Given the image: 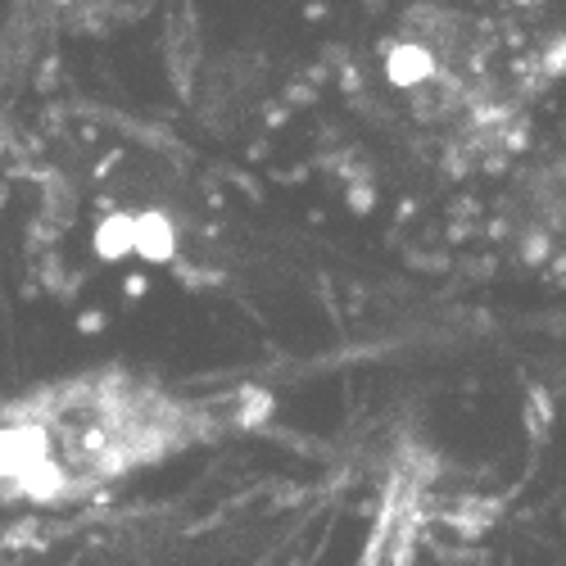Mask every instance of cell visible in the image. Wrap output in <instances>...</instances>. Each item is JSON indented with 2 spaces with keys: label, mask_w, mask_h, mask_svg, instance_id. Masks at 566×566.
Returning a JSON list of instances; mask_svg holds the SVG:
<instances>
[{
  "label": "cell",
  "mask_w": 566,
  "mask_h": 566,
  "mask_svg": "<svg viewBox=\"0 0 566 566\" xmlns=\"http://www.w3.org/2000/svg\"><path fill=\"white\" fill-rule=\"evenodd\" d=\"M386 73L417 123L476 159L522 132L539 86L503 28L458 10H412L395 28Z\"/></svg>",
  "instance_id": "2"
},
{
  "label": "cell",
  "mask_w": 566,
  "mask_h": 566,
  "mask_svg": "<svg viewBox=\"0 0 566 566\" xmlns=\"http://www.w3.org/2000/svg\"><path fill=\"white\" fill-rule=\"evenodd\" d=\"M263 390H200L86 363L0 395V512H69L259 431Z\"/></svg>",
  "instance_id": "1"
},
{
  "label": "cell",
  "mask_w": 566,
  "mask_h": 566,
  "mask_svg": "<svg viewBox=\"0 0 566 566\" xmlns=\"http://www.w3.org/2000/svg\"><path fill=\"white\" fill-rule=\"evenodd\" d=\"M444 526V490L427 449H399L376 490L354 566H440L436 531Z\"/></svg>",
  "instance_id": "3"
}]
</instances>
